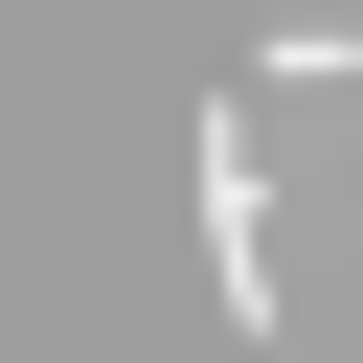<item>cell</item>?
Returning a JSON list of instances; mask_svg holds the SVG:
<instances>
[{
  "label": "cell",
  "instance_id": "1",
  "mask_svg": "<svg viewBox=\"0 0 363 363\" xmlns=\"http://www.w3.org/2000/svg\"><path fill=\"white\" fill-rule=\"evenodd\" d=\"M182 182H204V295H227V340H272V318H295V272H272V159H250V113H204V136H182Z\"/></svg>",
  "mask_w": 363,
  "mask_h": 363
}]
</instances>
